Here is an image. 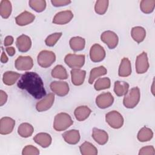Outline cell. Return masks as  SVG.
Here are the masks:
<instances>
[{"instance_id":"cell-1","label":"cell","mask_w":155,"mask_h":155,"mask_svg":"<svg viewBox=\"0 0 155 155\" xmlns=\"http://www.w3.org/2000/svg\"><path fill=\"white\" fill-rule=\"evenodd\" d=\"M17 85L20 89L26 90L35 99H41L46 94L43 81L35 72L24 73L21 76Z\"/></svg>"},{"instance_id":"cell-2","label":"cell","mask_w":155,"mask_h":155,"mask_svg":"<svg viewBox=\"0 0 155 155\" xmlns=\"http://www.w3.org/2000/svg\"><path fill=\"white\" fill-rule=\"evenodd\" d=\"M73 123L70 116L66 113H60L54 117L53 128L56 131H62L67 129Z\"/></svg>"},{"instance_id":"cell-3","label":"cell","mask_w":155,"mask_h":155,"mask_svg":"<svg viewBox=\"0 0 155 155\" xmlns=\"http://www.w3.org/2000/svg\"><path fill=\"white\" fill-rule=\"evenodd\" d=\"M140 90L137 87H133L125 95L123 104L126 108H133L135 107L140 100Z\"/></svg>"},{"instance_id":"cell-4","label":"cell","mask_w":155,"mask_h":155,"mask_svg":"<svg viewBox=\"0 0 155 155\" xmlns=\"http://www.w3.org/2000/svg\"><path fill=\"white\" fill-rule=\"evenodd\" d=\"M56 60L55 54L51 51L42 50L38 55V64L43 67L47 68L51 66Z\"/></svg>"},{"instance_id":"cell-5","label":"cell","mask_w":155,"mask_h":155,"mask_svg":"<svg viewBox=\"0 0 155 155\" xmlns=\"http://www.w3.org/2000/svg\"><path fill=\"white\" fill-rule=\"evenodd\" d=\"M105 120L108 124L113 128L118 129L124 124L122 116L117 111H111L106 114Z\"/></svg>"},{"instance_id":"cell-6","label":"cell","mask_w":155,"mask_h":155,"mask_svg":"<svg viewBox=\"0 0 155 155\" xmlns=\"http://www.w3.org/2000/svg\"><path fill=\"white\" fill-rule=\"evenodd\" d=\"M64 61L70 68H80L84 65L85 56L84 54H68L65 56Z\"/></svg>"},{"instance_id":"cell-7","label":"cell","mask_w":155,"mask_h":155,"mask_svg":"<svg viewBox=\"0 0 155 155\" xmlns=\"http://www.w3.org/2000/svg\"><path fill=\"white\" fill-rule=\"evenodd\" d=\"M101 41L104 42L110 49H113L118 44V36L113 31L108 30L103 32L101 36Z\"/></svg>"},{"instance_id":"cell-8","label":"cell","mask_w":155,"mask_h":155,"mask_svg":"<svg viewBox=\"0 0 155 155\" xmlns=\"http://www.w3.org/2000/svg\"><path fill=\"white\" fill-rule=\"evenodd\" d=\"M90 57L91 60L94 62H101L105 57V51L101 45L95 44L90 48Z\"/></svg>"},{"instance_id":"cell-9","label":"cell","mask_w":155,"mask_h":155,"mask_svg":"<svg viewBox=\"0 0 155 155\" xmlns=\"http://www.w3.org/2000/svg\"><path fill=\"white\" fill-rule=\"evenodd\" d=\"M149 68V63L147 53L143 51L137 56L136 60V70L138 74L145 73Z\"/></svg>"},{"instance_id":"cell-10","label":"cell","mask_w":155,"mask_h":155,"mask_svg":"<svg viewBox=\"0 0 155 155\" xmlns=\"http://www.w3.org/2000/svg\"><path fill=\"white\" fill-rule=\"evenodd\" d=\"M15 65V68L18 70H30L33 66V62L30 56H20L16 59Z\"/></svg>"},{"instance_id":"cell-11","label":"cell","mask_w":155,"mask_h":155,"mask_svg":"<svg viewBox=\"0 0 155 155\" xmlns=\"http://www.w3.org/2000/svg\"><path fill=\"white\" fill-rule=\"evenodd\" d=\"M114 102V97L109 93H103L98 95L96 98V104L97 106L102 109L110 107Z\"/></svg>"},{"instance_id":"cell-12","label":"cell","mask_w":155,"mask_h":155,"mask_svg":"<svg viewBox=\"0 0 155 155\" xmlns=\"http://www.w3.org/2000/svg\"><path fill=\"white\" fill-rule=\"evenodd\" d=\"M51 91L59 96H64L68 93L69 86L66 82L53 81L50 84Z\"/></svg>"},{"instance_id":"cell-13","label":"cell","mask_w":155,"mask_h":155,"mask_svg":"<svg viewBox=\"0 0 155 155\" xmlns=\"http://www.w3.org/2000/svg\"><path fill=\"white\" fill-rule=\"evenodd\" d=\"M73 14L70 10L58 12L53 18V22L58 25H64L69 22L73 18Z\"/></svg>"},{"instance_id":"cell-14","label":"cell","mask_w":155,"mask_h":155,"mask_svg":"<svg viewBox=\"0 0 155 155\" xmlns=\"http://www.w3.org/2000/svg\"><path fill=\"white\" fill-rule=\"evenodd\" d=\"M15 125V121L11 117H4L0 120V133L8 134L12 132Z\"/></svg>"},{"instance_id":"cell-15","label":"cell","mask_w":155,"mask_h":155,"mask_svg":"<svg viewBox=\"0 0 155 155\" xmlns=\"http://www.w3.org/2000/svg\"><path fill=\"white\" fill-rule=\"evenodd\" d=\"M54 101L53 93H49L42 100L38 102L36 105V108L39 112L45 111L51 108Z\"/></svg>"},{"instance_id":"cell-16","label":"cell","mask_w":155,"mask_h":155,"mask_svg":"<svg viewBox=\"0 0 155 155\" xmlns=\"http://www.w3.org/2000/svg\"><path fill=\"white\" fill-rule=\"evenodd\" d=\"M16 45L19 51L27 52L31 48V41L28 36L22 35L16 39Z\"/></svg>"},{"instance_id":"cell-17","label":"cell","mask_w":155,"mask_h":155,"mask_svg":"<svg viewBox=\"0 0 155 155\" xmlns=\"http://www.w3.org/2000/svg\"><path fill=\"white\" fill-rule=\"evenodd\" d=\"M35 16L31 13L24 11L16 17V23L20 26H24L31 23L35 20Z\"/></svg>"},{"instance_id":"cell-18","label":"cell","mask_w":155,"mask_h":155,"mask_svg":"<svg viewBox=\"0 0 155 155\" xmlns=\"http://www.w3.org/2000/svg\"><path fill=\"white\" fill-rule=\"evenodd\" d=\"M86 71L79 68H73L71 70V82L74 85H82L85 80Z\"/></svg>"},{"instance_id":"cell-19","label":"cell","mask_w":155,"mask_h":155,"mask_svg":"<svg viewBox=\"0 0 155 155\" xmlns=\"http://www.w3.org/2000/svg\"><path fill=\"white\" fill-rule=\"evenodd\" d=\"M62 137L64 140L71 145H75L80 140V134L77 130H70L63 133Z\"/></svg>"},{"instance_id":"cell-20","label":"cell","mask_w":155,"mask_h":155,"mask_svg":"<svg viewBox=\"0 0 155 155\" xmlns=\"http://www.w3.org/2000/svg\"><path fill=\"white\" fill-rule=\"evenodd\" d=\"M92 137L97 143L101 145L105 144L108 139L107 133L104 130H100L97 128H94L93 129Z\"/></svg>"},{"instance_id":"cell-21","label":"cell","mask_w":155,"mask_h":155,"mask_svg":"<svg viewBox=\"0 0 155 155\" xmlns=\"http://www.w3.org/2000/svg\"><path fill=\"white\" fill-rule=\"evenodd\" d=\"M35 142L43 148L49 147L51 143V136L46 133H39L37 134L34 137Z\"/></svg>"},{"instance_id":"cell-22","label":"cell","mask_w":155,"mask_h":155,"mask_svg":"<svg viewBox=\"0 0 155 155\" xmlns=\"http://www.w3.org/2000/svg\"><path fill=\"white\" fill-rule=\"evenodd\" d=\"M131 73V65L130 60L127 58H124L119 67L118 74L120 77H127Z\"/></svg>"},{"instance_id":"cell-23","label":"cell","mask_w":155,"mask_h":155,"mask_svg":"<svg viewBox=\"0 0 155 155\" xmlns=\"http://www.w3.org/2000/svg\"><path fill=\"white\" fill-rule=\"evenodd\" d=\"M91 113V110L87 106H79L74 110V114L76 119L78 121H84L88 117Z\"/></svg>"},{"instance_id":"cell-24","label":"cell","mask_w":155,"mask_h":155,"mask_svg":"<svg viewBox=\"0 0 155 155\" xmlns=\"http://www.w3.org/2000/svg\"><path fill=\"white\" fill-rule=\"evenodd\" d=\"M131 35L134 41L137 43H140L145 38L146 31L144 28L140 26H137L131 29Z\"/></svg>"},{"instance_id":"cell-25","label":"cell","mask_w":155,"mask_h":155,"mask_svg":"<svg viewBox=\"0 0 155 155\" xmlns=\"http://www.w3.org/2000/svg\"><path fill=\"white\" fill-rule=\"evenodd\" d=\"M85 39L79 36L73 37L70 40V46L74 51L82 50L85 47Z\"/></svg>"},{"instance_id":"cell-26","label":"cell","mask_w":155,"mask_h":155,"mask_svg":"<svg viewBox=\"0 0 155 155\" xmlns=\"http://www.w3.org/2000/svg\"><path fill=\"white\" fill-rule=\"evenodd\" d=\"M129 89V84L124 81H117L114 82V91L117 96H125Z\"/></svg>"},{"instance_id":"cell-27","label":"cell","mask_w":155,"mask_h":155,"mask_svg":"<svg viewBox=\"0 0 155 155\" xmlns=\"http://www.w3.org/2000/svg\"><path fill=\"white\" fill-rule=\"evenodd\" d=\"M19 77L20 74L19 73L12 71H8L4 73L2 81L4 84L7 85H12L16 82Z\"/></svg>"},{"instance_id":"cell-28","label":"cell","mask_w":155,"mask_h":155,"mask_svg":"<svg viewBox=\"0 0 155 155\" xmlns=\"http://www.w3.org/2000/svg\"><path fill=\"white\" fill-rule=\"evenodd\" d=\"M107 73V69L104 66H99L98 67H95L91 69L90 73V77L88 79V82L92 84L94 80L99 78V76H104Z\"/></svg>"},{"instance_id":"cell-29","label":"cell","mask_w":155,"mask_h":155,"mask_svg":"<svg viewBox=\"0 0 155 155\" xmlns=\"http://www.w3.org/2000/svg\"><path fill=\"white\" fill-rule=\"evenodd\" d=\"M33 131L34 128L33 126L28 123H22L18 128V134L22 137H28L31 136Z\"/></svg>"},{"instance_id":"cell-30","label":"cell","mask_w":155,"mask_h":155,"mask_svg":"<svg viewBox=\"0 0 155 155\" xmlns=\"http://www.w3.org/2000/svg\"><path fill=\"white\" fill-rule=\"evenodd\" d=\"M12 7L10 1L8 0H2L0 2V15L5 19L8 18L11 15Z\"/></svg>"},{"instance_id":"cell-31","label":"cell","mask_w":155,"mask_h":155,"mask_svg":"<svg viewBox=\"0 0 155 155\" xmlns=\"http://www.w3.org/2000/svg\"><path fill=\"white\" fill-rule=\"evenodd\" d=\"M82 155H96L97 154V148L90 142H85L79 147Z\"/></svg>"},{"instance_id":"cell-32","label":"cell","mask_w":155,"mask_h":155,"mask_svg":"<svg viewBox=\"0 0 155 155\" xmlns=\"http://www.w3.org/2000/svg\"><path fill=\"white\" fill-rule=\"evenodd\" d=\"M153 136L152 130L147 127L141 128L137 134V139L140 142H147L150 140Z\"/></svg>"},{"instance_id":"cell-33","label":"cell","mask_w":155,"mask_h":155,"mask_svg":"<svg viewBox=\"0 0 155 155\" xmlns=\"http://www.w3.org/2000/svg\"><path fill=\"white\" fill-rule=\"evenodd\" d=\"M51 76L54 78L59 79H66L68 78V74L66 69L61 65H58L52 70Z\"/></svg>"},{"instance_id":"cell-34","label":"cell","mask_w":155,"mask_h":155,"mask_svg":"<svg viewBox=\"0 0 155 155\" xmlns=\"http://www.w3.org/2000/svg\"><path fill=\"white\" fill-rule=\"evenodd\" d=\"M155 7L154 0H142L140 3V8L144 13H150L153 12Z\"/></svg>"},{"instance_id":"cell-35","label":"cell","mask_w":155,"mask_h":155,"mask_svg":"<svg viewBox=\"0 0 155 155\" xmlns=\"http://www.w3.org/2000/svg\"><path fill=\"white\" fill-rule=\"evenodd\" d=\"M111 82L110 79L108 78H99L95 82L94 87L97 91L109 88L110 87Z\"/></svg>"},{"instance_id":"cell-36","label":"cell","mask_w":155,"mask_h":155,"mask_svg":"<svg viewBox=\"0 0 155 155\" xmlns=\"http://www.w3.org/2000/svg\"><path fill=\"white\" fill-rule=\"evenodd\" d=\"M28 4L30 7L36 12H42L46 7V2L44 0H30Z\"/></svg>"},{"instance_id":"cell-37","label":"cell","mask_w":155,"mask_h":155,"mask_svg":"<svg viewBox=\"0 0 155 155\" xmlns=\"http://www.w3.org/2000/svg\"><path fill=\"white\" fill-rule=\"evenodd\" d=\"M108 1L99 0L96 2L94 5V10L98 15H104L107 10L108 6Z\"/></svg>"},{"instance_id":"cell-38","label":"cell","mask_w":155,"mask_h":155,"mask_svg":"<svg viewBox=\"0 0 155 155\" xmlns=\"http://www.w3.org/2000/svg\"><path fill=\"white\" fill-rule=\"evenodd\" d=\"M62 35V32H59V33H54L49 35L45 39V44L48 47L54 46L57 42V41L60 39Z\"/></svg>"},{"instance_id":"cell-39","label":"cell","mask_w":155,"mask_h":155,"mask_svg":"<svg viewBox=\"0 0 155 155\" xmlns=\"http://www.w3.org/2000/svg\"><path fill=\"white\" fill-rule=\"evenodd\" d=\"M22 154L23 155H30V154L38 155L39 154V151L36 147L34 146L27 145L23 148Z\"/></svg>"},{"instance_id":"cell-40","label":"cell","mask_w":155,"mask_h":155,"mask_svg":"<svg viewBox=\"0 0 155 155\" xmlns=\"http://www.w3.org/2000/svg\"><path fill=\"white\" fill-rule=\"evenodd\" d=\"M154 148L153 146H146L140 148L139 155H154Z\"/></svg>"},{"instance_id":"cell-41","label":"cell","mask_w":155,"mask_h":155,"mask_svg":"<svg viewBox=\"0 0 155 155\" xmlns=\"http://www.w3.org/2000/svg\"><path fill=\"white\" fill-rule=\"evenodd\" d=\"M51 4L54 7H61L65 6L71 3L70 0H51Z\"/></svg>"},{"instance_id":"cell-42","label":"cell","mask_w":155,"mask_h":155,"mask_svg":"<svg viewBox=\"0 0 155 155\" xmlns=\"http://www.w3.org/2000/svg\"><path fill=\"white\" fill-rule=\"evenodd\" d=\"M7 100V93L2 91H0V106H2L4 104H5Z\"/></svg>"},{"instance_id":"cell-43","label":"cell","mask_w":155,"mask_h":155,"mask_svg":"<svg viewBox=\"0 0 155 155\" xmlns=\"http://www.w3.org/2000/svg\"><path fill=\"white\" fill-rule=\"evenodd\" d=\"M13 38L12 36H7L4 39V45L5 46H9L12 45L13 42Z\"/></svg>"},{"instance_id":"cell-44","label":"cell","mask_w":155,"mask_h":155,"mask_svg":"<svg viewBox=\"0 0 155 155\" xmlns=\"http://www.w3.org/2000/svg\"><path fill=\"white\" fill-rule=\"evenodd\" d=\"M5 50L10 56H13L15 54V49L12 47H8L5 48Z\"/></svg>"},{"instance_id":"cell-45","label":"cell","mask_w":155,"mask_h":155,"mask_svg":"<svg viewBox=\"0 0 155 155\" xmlns=\"http://www.w3.org/2000/svg\"><path fill=\"white\" fill-rule=\"evenodd\" d=\"M8 60V57L7 56V55L5 54V53L4 51H2V54H1V62L2 63L5 64V63L7 62Z\"/></svg>"},{"instance_id":"cell-46","label":"cell","mask_w":155,"mask_h":155,"mask_svg":"<svg viewBox=\"0 0 155 155\" xmlns=\"http://www.w3.org/2000/svg\"><path fill=\"white\" fill-rule=\"evenodd\" d=\"M151 91H152V93L154 95V81H153V84H152V87H151Z\"/></svg>"}]
</instances>
